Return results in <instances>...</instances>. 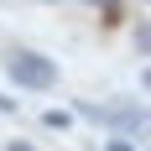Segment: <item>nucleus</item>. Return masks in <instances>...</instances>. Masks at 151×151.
Wrapping results in <instances>:
<instances>
[{
	"label": "nucleus",
	"instance_id": "39448f33",
	"mask_svg": "<svg viewBox=\"0 0 151 151\" xmlns=\"http://www.w3.org/2000/svg\"><path fill=\"white\" fill-rule=\"evenodd\" d=\"M42 125H47V130H68V115H63V109H47Z\"/></svg>",
	"mask_w": 151,
	"mask_h": 151
},
{
	"label": "nucleus",
	"instance_id": "7ed1b4c3",
	"mask_svg": "<svg viewBox=\"0 0 151 151\" xmlns=\"http://www.w3.org/2000/svg\"><path fill=\"white\" fill-rule=\"evenodd\" d=\"M83 5H99V11H104V26H120V21H125V5H120V0H83Z\"/></svg>",
	"mask_w": 151,
	"mask_h": 151
},
{
	"label": "nucleus",
	"instance_id": "423d86ee",
	"mask_svg": "<svg viewBox=\"0 0 151 151\" xmlns=\"http://www.w3.org/2000/svg\"><path fill=\"white\" fill-rule=\"evenodd\" d=\"M104 151H136V146H130V141H120V136H115V141H109Z\"/></svg>",
	"mask_w": 151,
	"mask_h": 151
},
{
	"label": "nucleus",
	"instance_id": "1a4fd4ad",
	"mask_svg": "<svg viewBox=\"0 0 151 151\" xmlns=\"http://www.w3.org/2000/svg\"><path fill=\"white\" fill-rule=\"evenodd\" d=\"M52 5H58V0H52Z\"/></svg>",
	"mask_w": 151,
	"mask_h": 151
},
{
	"label": "nucleus",
	"instance_id": "f03ea898",
	"mask_svg": "<svg viewBox=\"0 0 151 151\" xmlns=\"http://www.w3.org/2000/svg\"><path fill=\"white\" fill-rule=\"evenodd\" d=\"M99 125H115V130H120V141L146 136V109H141L136 99H120V104H99Z\"/></svg>",
	"mask_w": 151,
	"mask_h": 151
},
{
	"label": "nucleus",
	"instance_id": "0eeeda50",
	"mask_svg": "<svg viewBox=\"0 0 151 151\" xmlns=\"http://www.w3.org/2000/svg\"><path fill=\"white\" fill-rule=\"evenodd\" d=\"M0 115H16V99H5V94H0Z\"/></svg>",
	"mask_w": 151,
	"mask_h": 151
},
{
	"label": "nucleus",
	"instance_id": "6e6552de",
	"mask_svg": "<svg viewBox=\"0 0 151 151\" xmlns=\"http://www.w3.org/2000/svg\"><path fill=\"white\" fill-rule=\"evenodd\" d=\"M5 151H37V146H31V141H11Z\"/></svg>",
	"mask_w": 151,
	"mask_h": 151
},
{
	"label": "nucleus",
	"instance_id": "f257e3e1",
	"mask_svg": "<svg viewBox=\"0 0 151 151\" xmlns=\"http://www.w3.org/2000/svg\"><path fill=\"white\" fill-rule=\"evenodd\" d=\"M5 78L11 83H21V89H52L58 83V63L42 58V52H31V47H16V52H5Z\"/></svg>",
	"mask_w": 151,
	"mask_h": 151
},
{
	"label": "nucleus",
	"instance_id": "20e7f679",
	"mask_svg": "<svg viewBox=\"0 0 151 151\" xmlns=\"http://www.w3.org/2000/svg\"><path fill=\"white\" fill-rule=\"evenodd\" d=\"M136 52H141V58L151 52V26H146V21H136Z\"/></svg>",
	"mask_w": 151,
	"mask_h": 151
}]
</instances>
